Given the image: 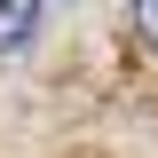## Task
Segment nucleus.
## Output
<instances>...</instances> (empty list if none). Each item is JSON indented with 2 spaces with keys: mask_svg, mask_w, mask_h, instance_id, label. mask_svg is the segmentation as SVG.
I'll return each instance as SVG.
<instances>
[{
  "mask_svg": "<svg viewBox=\"0 0 158 158\" xmlns=\"http://www.w3.org/2000/svg\"><path fill=\"white\" fill-rule=\"evenodd\" d=\"M135 24H142V40L158 48V0H135Z\"/></svg>",
  "mask_w": 158,
  "mask_h": 158,
  "instance_id": "obj_2",
  "label": "nucleus"
},
{
  "mask_svg": "<svg viewBox=\"0 0 158 158\" xmlns=\"http://www.w3.org/2000/svg\"><path fill=\"white\" fill-rule=\"evenodd\" d=\"M40 16H48V0H0V56L24 48V40L40 32Z\"/></svg>",
  "mask_w": 158,
  "mask_h": 158,
  "instance_id": "obj_1",
  "label": "nucleus"
}]
</instances>
